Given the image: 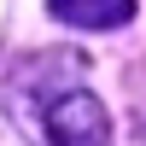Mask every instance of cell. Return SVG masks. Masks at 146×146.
I'll list each match as a JSON object with an SVG mask.
<instances>
[{
    "mask_svg": "<svg viewBox=\"0 0 146 146\" xmlns=\"http://www.w3.org/2000/svg\"><path fill=\"white\" fill-rule=\"evenodd\" d=\"M41 135L47 146H117V129L105 117V105L88 88H64L41 105Z\"/></svg>",
    "mask_w": 146,
    "mask_h": 146,
    "instance_id": "cell-1",
    "label": "cell"
},
{
    "mask_svg": "<svg viewBox=\"0 0 146 146\" xmlns=\"http://www.w3.org/2000/svg\"><path fill=\"white\" fill-rule=\"evenodd\" d=\"M47 18L64 23V29H123L129 18H135V0H47Z\"/></svg>",
    "mask_w": 146,
    "mask_h": 146,
    "instance_id": "cell-2",
    "label": "cell"
}]
</instances>
